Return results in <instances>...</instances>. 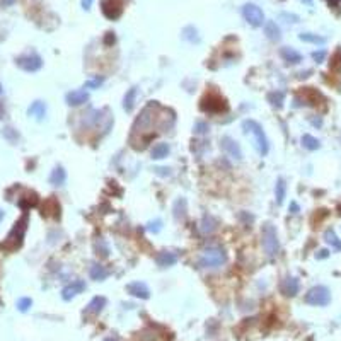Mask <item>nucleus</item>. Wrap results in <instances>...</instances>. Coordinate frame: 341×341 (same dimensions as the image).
Here are the masks:
<instances>
[{"mask_svg": "<svg viewBox=\"0 0 341 341\" xmlns=\"http://www.w3.org/2000/svg\"><path fill=\"white\" fill-rule=\"evenodd\" d=\"M28 213H24V215L21 217V219L16 222V225L12 227V230L9 232L7 239L4 240V242L0 244V247L5 251H16L21 247L22 244V239H24V234H26V229H28Z\"/></svg>", "mask_w": 341, "mask_h": 341, "instance_id": "nucleus-1", "label": "nucleus"}, {"mask_svg": "<svg viewBox=\"0 0 341 341\" xmlns=\"http://www.w3.org/2000/svg\"><path fill=\"white\" fill-rule=\"evenodd\" d=\"M242 130L244 133H251L254 136V147H256L259 155H266L270 150V142L266 138L265 132H263V126L254 119H244Z\"/></svg>", "mask_w": 341, "mask_h": 341, "instance_id": "nucleus-2", "label": "nucleus"}, {"mask_svg": "<svg viewBox=\"0 0 341 341\" xmlns=\"http://www.w3.org/2000/svg\"><path fill=\"white\" fill-rule=\"evenodd\" d=\"M261 246L263 251L268 258H275L280 251V242H278V234L273 223L266 222L261 227Z\"/></svg>", "mask_w": 341, "mask_h": 341, "instance_id": "nucleus-3", "label": "nucleus"}, {"mask_svg": "<svg viewBox=\"0 0 341 341\" xmlns=\"http://www.w3.org/2000/svg\"><path fill=\"white\" fill-rule=\"evenodd\" d=\"M225 261H227V254L222 247H208V249L203 251L198 263L202 268L215 270L220 268L222 265H225Z\"/></svg>", "mask_w": 341, "mask_h": 341, "instance_id": "nucleus-4", "label": "nucleus"}, {"mask_svg": "<svg viewBox=\"0 0 341 341\" xmlns=\"http://www.w3.org/2000/svg\"><path fill=\"white\" fill-rule=\"evenodd\" d=\"M157 108V102H150L149 106H145L143 108V111L140 113V116L136 118V121L133 123V133L132 135H136V133H145L147 130L152 128L153 125V116H155V113H153V109Z\"/></svg>", "mask_w": 341, "mask_h": 341, "instance_id": "nucleus-5", "label": "nucleus"}, {"mask_svg": "<svg viewBox=\"0 0 341 341\" xmlns=\"http://www.w3.org/2000/svg\"><path fill=\"white\" fill-rule=\"evenodd\" d=\"M306 302L309 304V306H327V304L331 302L329 289L324 285L312 287V289L306 293Z\"/></svg>", "mask_w": 341, "mask_h": 341, "instance_id": "nucleus-6", "label": "nucleus"}, {"mask_svg": "<svg viewBox=\"0 0 341 341\" xmlns=\"http://www.w3.org/2000/svg\"><path fill=\"white\" fill-rule=\"evenodd\" d=\"M200 108L206 113H222V111H227L229 109V104L227 101L219 94H206L205 98L202 99V104Z\"/></svg>", "mask_w": 341, "mask_h": 341, "instance_id": "nucleus-7", "label": "nucleus"}, {"mask_svg": "<svg viewBox=\"0 0 341 341\" xmlns=\"http://www.w3.org/2000/svg\"><path fill=\"white\" fill-rule=\"evenodd\" d=\"M16 63H17V67L21 70L33 73V72H38V70L43 67V58L39 55H36V53H28V55L17 56Z\"/></svg>", "mask_w": 341, "mask_h": 341, "instance_id": "nucleus-8", "label": "nucleus"}, {"mask_svg": "<svg viewBox=\"0 0 341 341\" xmlns=\"http://www.w3.org/2000/svg\"><path fill=\"white\" fill-rule=\"evenodd\" d=\"M102 14L109 19V21H116L121 17L123 11H125V0H102L101 2Z\"/></svg>", "mask_w": 341, "mask_h": 341, "instance_id": "nucleus-9", "label": "nucleus"}, {"mask_svg": "<svg viewBox=\"0 0 341 341\" xmlns=\"http://www.w3.org/2000/svg\"><path fill=\"white\" fill-rule=\"evenodd\" d=\"M242 16L251 26H254V28H259V26H263L266 22L265 21V14H263V11L256 4H246V5H244V7H242Z\"/></svg>", "mask_w": 341, "mask_h": 341, "instance_id": "nucleus-10", "label": "nucleus"}, {"mask_svg": "<svg viewBox=\"0 0 341 341\" xmlns=\"http://www.w3.org/2000/svg\"><path fill=\"white\" fill-rule=\"evenodd\" d=\"M220 145H222L223 152L229 157H232L234 160H242V150H240V145L234 138H230V136H222Z\"/></svg>", "mask_w": 341, "mask_h": 341, "instance_id": "nucleus-11", "label": "nucleus"}, {"mask_svg": "<svg viewBox=\"0 0 341 341\" xmlns=\"http://www.w3.org/2000/svg\"><path fill=\"white\" fill-rule=\"evenodd\" d=\"M126 292H128L132 297H136V299H143V300H147L150 297L149 287H147L143 282H132V283H128V285H126Z\"/></svg>", "mask_w": 341, "mask_h": 341, "instance_id": "nucleus-12", "label": "nucleus"}, {"mask_svg": "<svg viewBox=\"0 0 341 341\" xmlns=\"http://www.w3.org/2000/svg\"><path fill=\"white\" fill-rule=\"evenodd\" d=\"M84 290H85V282H82V280H75V282L68 283V285L62 290V299L63 300H72L73 297L79 295V293H82Z\"/></svg>", "mask_w": 341, "mask_h": 341, "instance_id": "nucleus-13", "label": "nucleus"}, {"mask_svg": "<svg viewBox=\"0 0 341 341\" xmlns=\"http://www.w3.org/2000/svg\"><path fill=\"white\" fill-rule=\"evenodd\" d=\"M300 290V283L295 276H287L282 282V293L287 297H295Z\"/></svg>", "mask_w": 341, "mask_h": 341, "instance_id": "nucleus-14", "label": "nucleus"}, {"mask_svg": "<svg viewBox=\"0 0 341 341\" xmlns=\"http://www.w3.org/2000/svg\"><path fill=\"white\" fill-rule=\"evenodd\" d=\"M65 101L68 106H82L89 101V92L87 91H72L65 96Z\"/></svg>", "mask_w": 341, "mask_h": 341, "instance_id": "nucleus-15", "label": "nucleus"}, {"mask_svg": "<svg viewBox=\"0 0 341 341\" xmlns=\"http://www.w3.org/2000/svg\"><path fill=\"white\" fill-rule=\"evenodd\" d=\"M155 261L160 268H169V266L178 263V256H176L174 253H169V251H160L155 256Z\"/></svg>", "mask_w": 341, "mask_h": 341, "instance_id": "nucleus-16", "label": "nucleus"}, {"mask_svg": "<svg viewBox=\"0 0 341 341\" xmlns=\"http://www.w3.org/2000/svg\"><path fill=\"white\" fill-rule=\"evenodd\" d=\"M28 115L33 116L34 119H38V121H41V119H45V116H46V104L43 101H34L31 106H29Z\"/></svg>", "mask_w": 341, "mask_h": 341, "instance_id": "nucleus-17", "label": "nucleus"}, {"mask_svg": "<svg viewBox=\"0 0 341 341\" xmlns=\"http://www.w3.org/2000/svg\"><path fill=\"white\" fill-rule=\"evenodd\" d=\"M136 94H138V89L136 87H132L126 91L125 98H123V109H125L126 113H132L133 108H135Z\"/></svg>", "mask_w": 341, "mask_h": 341, "instance_id": "nucleus-18", "label": "nucleus"}, {"mask_svg": "<svg viewBox=\"0 0 341 341\" xmlns=\"http://www.w3.org/2000/svg\"><path fill=\"white\" fill-rule=\"evenodd\" d=\"M65 181H67L65 169H63L62 166H56L55 169L51 170V174H50V183H51L53 186H62V185H65Z\"/></svg>", "mask_w": 341, "mask_h": 341, "instance_id": "nucleus-19", "label": "nucleus"}, {"mask_svg": "<svg viewBox=\"0 0 341 341\" xmlns=\"http://www.w3.org/2000/svg\"><path fill=\"white\" fill-rule=\"evenodd\" d=\"M280 55H282V58L285 60L287 63H300L302 62V55H300L297 50L289 48V46L280 50Z\"/></svg>", "mask_w": 341, "mask_h": 341, "instance_id": "nucleus-20", "label": "nucleus"}, {"mask_svg": "<svg viewBox=\"0 0 341 341\" xmlns=\"http://www.w3.org/2000/svg\"><path fill=\"white\" fill-rule=\"evenodd\" d=\"M265 34H266V38L272 39V41H280V38H282V33H280V28L276 26L275 21L265 22Z\"/></svg>", "mask_w": 341, "mask_h": 341, "instance_id": "nucleus-21", "label": "nucleus"}, {"mask_svg": "<svg viewBox=\"0 0 341 341\" xmlns=\"http://www.w3.org/2000/svg\"><path fill=\"white\" fill-rule=\"evenodd\" d=\"M106 307V299L104 297H94V299L89 302V306H87V309H85V312H89V314H99V312H102V309Z\"/></svg>", "mask_w": 341, "mask_h": 341, "instance_id": "nucleus-22", "label": "nucleus"}, {"mask_svg": "<svg viewBox=\"0 0 341 341\" xmlns=\"http://www.w3.org/2000/svg\"><path fill=\"white\" fill-rule=\"evenodd\" d=\"M169 152H170V147L167 145V143L160 142V143H157V145H153V149H152V159L153 160L166 159V157L169 155Z\"/></svg>", "mask_w": 341, "mask_h": 341, "instance_id": "nucleus-23", "label": "nucleus"}, {"mask_svg": "<svg viewBox=\"0 0 341 341\" xmlns=\"http://www.w3.org/2000/svg\"><path fill=\"white\" fill-rule=\"evenodd\" d=\"M217 230V220L213 219V217L210 215H205L202 220V232L205 234V236H208V234H213Z\"/></svg>", "mask_w": 341, "mask_h": 341, "instance_id": "nucleus-24", "label": "nucleus"}, {"mask_svg": "<svg viewBox=\"0 0 341 341\" xmlns=\"http://www.w3.org/2000/svg\"><path fill=\"white\" fill-rule=\"evenodd\" d=\"M285 195H287V183H285V179L278 178L276 179V186H275V196H276V203H278V205L283 203Z\"/></svg>", "mask_w": 341, "mask_h": 341, "instance_id": "nucleus-25", "label": "nucleus"}, {"mask_svg": "<svg viewBox=\"0 0 341 341\" xmlns=\"http://www.w3.org/2000/svg\"><path fill=\"white\" fill-rule=\"evenodd\" d=\"M108 275H109V272L101 265H94L91 268V278L94 280V282H102V280L108 278Z\"/></svg>", "mask_w": 341, "mask_h": 341, "instance_id": "nucleus-26", "label": "nucleus"}, {"mask_svg": "<svg viewBox=\"0 0 341 341\" xmlns=\"http://www.w3.org/2000/svg\"><path fill=\"white\" fill-rule=\"evenodd\" d=\"M94 251H96L98 256H101V258H108V256H109V246H108V242L102 239V237H98V239H96Z\"/></svg>", "mask_w": 341, "mask_h": 341, "instance_id": "nucleus-27", "label": "nucleus"}, {"mask_svg": "<svg viewBox=\"0 0 341 341\" xmlns=\"http://www.w3.org/2000/svg\"><path fill=\"white\" fill-rule=\"evenodd\" d=\"M324 240H326L331 247H334L336 251H341V240L338 239L336 232H334L333 229H327L326 232H324Z\"/></svg>", "mask_w": 341, "mask_h": 341, "instance_id": "nucleus-28", "label": "nucleus"}, {"mask_svg": "<svg viewBox=\"0 0 341 341\" xmlns=\"http://www.w3.org/2000/svg\"><path fill=\"white\" fill-rule=\"evenodd\" d=\"M183 39H186L188 43H200L198 29L193 28V26H186V28L183 29Z\"/></svg>", "mask_w": 341, "mask_h": 341, "instance_id": "nucleus-29", "label": "nucleus"}, {"mask_svg": "<svg viewBox=\"0 0 341 341\" xmlns=\"http://www.w3.org/2000/svg\"><path fill=\"white\" fill-rule=\"evenodd\" d=\"M268 101L272 102L273 108H282L283 106V101H285V94L282 91H273L268 94Z\"/></svg>", "mask_w": 341, "mask_h": 341, "instance_id": "nucleus-30", "label": "nucleus"}, {"mask_svg": "<svg viewBox=\"0 0 341 341\" xmlns=\"http://www.w3.org/2000/svg\"><path fill=\"white\" fill-rule=\"evenodd\" d=\"M300 142H302L304 149H307V150H317L321 147V142L312 135H302V140H300Z\"/></svg>", "mask_w": 341, "mask_h": 341, "instance_id": "nucleus-31", "label": "nucleus"}, {"mask_svg": "<svg viewBox=\"0 0 341 341\" xmlns=\"http://www.w3.org/2000/svg\"><path fill=\"white\" fill-rule=\"evenodd\" d=\"M299 39L306 43H314V45H324V43H326V38L312 34V33H302V34H299Z\"/></svg>", "mask_w": 341, "mask_h": 341, "instance_id": "nucleus-32", "label": "nucleus"}, {"mask_svg": "<svg viewBox=\"0 0 341 341\" xmlns=\"http://www.w3.org/2000/svg\"><path fill=\"white\" fill-rule=\"evenodd\" d=\"M185 217H186V200L179 198L178 202L174 203V219L183 220Z\"/></svg>", "mask_w": 341, "mask_h": 341, "instance_id": "nucleus-33", "label": "nucleus"}, {"mask_svg": "<svg viewBox=\"0 0 341 341\" xmlns=\"http://www.w3.org/2000/svg\"><path fill=\"white\" fill-rule=\"evenodd\" d=\"M104 84V77H92V79L85 80V84H84V89H99Z\"/></svg>", "mask_w": 341, "mask_h": 341, "instance_id": "nucleus-34", "label": "nucleus"}, {"mask_svg": "<svg viewBox=\"0 0 341 341\" xmlns=\"http://www.w3.org/2000/svg\"><path fill=\"white\" fill-rule=\"evenodd\" d=\"M329 68L336 73H341V50H336V53L333 55L329 63Z\"/></svg>", "mask_w": 341, "mask_h": 341, "instance_id": "nucleus-35", "label": "nucleus"}, {"mask_svg": "<svg viewBox=\"0 0 341 341\" xmlns=\"http://www.w3.org/2000/svg\"><path fill=\"white\" fill-rule=\"evenodd\" d=\"M33 306V300L29 299V297H22V299L17 300V309L21 310V312H28L29 309H31Z\"/></svg>", "mask_w": 341, "mask_h": 341, "instance_id": "nucleus-36", "label": "nucleus"}, {"mask_svg": "<svg viewBox=\"0 0 341 341\" xmlns=\"http://www.w3.org/2000/svg\"><path fill=\"white\" fill-rule=\"evenodd\" d=\"M2 133H4V136L11 143H14V142H17V140H19V133L16 132L14 128H4V132H2Z\"/></svg>", "mask_w": 341, "mask_h": 341, "instance_id": "nucleus-37", "label": "nucleus"}, {"mask_svg": "<svg viewBox=\"0 0 341 341\" xmlns=\"http://www.w3.org/2000/svg\"><path fill=\"white\" fill-rule=\"evenodd\" d=\"M195 133H198V135H205V133H208V125H206L205 121H196L195 123Z\"/></svg>", "mask_w": 341, "mask_h": 341, "instance_id": "nucleus-38", "label": "nucleus"}, {"mask_svg": "<svg viewBox=\"0 0 341 341\" xmlns=\"http://www.w3.org/2000/svg\"><path fill=\"white\" fill-rule=\"evenodd\" d=\"M147 229H149L150 232H159V230L162 229V222H160V220H155V222H150L149 225H147Z\"/></svg>", "mask_w": 341, "mask_h": 341, "instance_id": "nucleus-39", "label": "nucleus"}, {"mask_svg": "<svg viewBox=\"0 0 341 341\" xmlns=\"http://www.w3.org/2000/svg\"><path fill=\"white\" fill-rule=\"evenodd\" d=\"M312 58L316 60L317 63L324 62V58H326V51H324V50H319V51H314V53H312Z\"/></svg>", "mask_w": 341, "mask_h": 341, "instance_id": "nucleus-40", "label": "nucleus"}, {"mask_svg": "<svg viewBox=\"0 0 341 341\" xmlns=\"http://www.w3.org/2000/svg\"><path fill=\"white\" fill-rule=\"evenodd\" d=\"M282 17L287 19V22H299V16H295V14H287V12H282Z\"/></svg>", "mask_w": 341, "mask_h": 341, "instance_id": "nucleus-41", "label": "nucleus"}, {"mask_svg": "<svg viewBox=\"0 0 341 341\" xmlns=\"http://www.w3.org/2000/svg\"><path fill=\"white\" fill-rule=\"evenodd\" d=\"M155 172H157V174H160V176H169L170 174L169 169H166V167H157Z\"/></svg>", "mask_w": 341, "mask_h": 341, "instance_id": "nucleus-42", "label": "nucleus"}, {"mask_svg": "<svg viewBox=\"0 0 341 341\" xmlns=\"http://www.w3.org/2000/svg\"><path fill=\"white\" fill-rule=\"evenodd\" d=\"M92 2H94V0H82V7L85 9V11H89V9L92 7Z\"/></svg>", "mask_w": 341, "mask_h": 341, "instance_id": "nucleus-43", "label": "nucleus"}, {"mask_svg": "<svg viewBox=\"0 0 341 341\" xmlns=\"http://www.w3.org/2000/svg\"><path fill=\"white\" fill-rule=\"evenodd\" d=\"M111 43H115V33H108L106 36V45H111Z\"/></svg>", "mask_w": 341, "mask_h": 341, "instance_id": "nucleus-44", "label": "nucleus"}, {"mask_svg": "<svg viewBox=\"0 0 341 341\" xmlns=\"http://www.w3.org/2000/svg\"><path fill=\"white\" fill-rule=\"evenodd\" d=\"M14 2H16V0H0V4L4 5V7H9V5H12Z\"/></svg>", "mask_w": 341, "mask_h": 341, "instance_id": "nucleus-45", "label": "nucleus"}, {"mask_svg": "<svg viewBox=\"0 0 341 341\" xmlns=\"http://www.w3.org/2000/svg\"><path fill=\"white\" fill-rule=\"evenodd\" d=\"M316 258H327V251L326 249H323V251H319V254H316Z\"/></svg>", "mask_w": 341, "mask_h": 341, "instance_id": "nucleus-46", "label": "nucleus"}, {"mask_svg": "<svg viewBox=\"0 0 341 341\" xmlns=\"http://www.w3.org/2000/svg\"><path fill=\"white\" fill-rule=\"evenodd\" d=\"M299 212V206H297V203H292V213H297Z\"/></svg>", "mask_w": 341, "mask_h": 341, "instance_id": "nucleus-47", "label": "nucleus"}, {"mask_svg": "<svg viewBox=\"0 0 341 341\" xmlns=\"http://www.w3.org/2000/svg\"><path fill=\"white\" fill-rule=\"evenodd\" d=\"M300 2H304L306 5H309V7H312V0H300Z\"/></svg>", "mask_w": 341, "mask_h": 341, "instance_id": "nucleus-48", "label": "nucleus"}, {"mask_svg": "<svg viewBox=\"0 0 341 341\" xmlns=\"http://www.w3.org/2000/svg\"><path fill=\"white\" fill-rule=\"evenodd\" d=\"M104 341H118V340H116V338H106Z\"/></svg>", "mask_w": 341, "mask_h": 341, "instance_id": "nucleus-49", "label": "nucleus"}, {"mask_svg": "<svg viewBox=\"0 0 341 341\" xmlns=\"http://www.w3.org/2000/svg\"><path fill=\"white\" fill-rule=\"evenodd\" d=\"M4 94V89H2V84H0V96Z\"/></svg>", "mask_w": 341, "mask_h": 341, "instance_id": "nucleus-50", "label": "nucleus"}, {"mask_svg": "<svg viewBox=\"0 0 341 341\" xmlns=\"http://www.w3.org/2000/svg\"><path fill=\"white\" fill-rule=\"evenodd\" d=\"M4 219V212H2V210H0V220Z\"/></svg>", "mask_w": 341, "mask_h": 341, "instance_id": "nucleus-51", "label": "nucleus"}]
</instances>
